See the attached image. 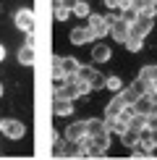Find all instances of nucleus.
<instances>
[{
  "label": "nucleus",
  "mask_w": 157,
  "mask_h": 160,
  "mask_svg": "<svg viewBox=\"0 0 157 160\" xmlns=\"http://www.w3.org/2000/svg\"><path fill=\"white\" fill-rule=\"evenodd\" d=\"M157 147V129H152V150Z\"/></svg>",
  "instance_id": "a878e982"
},
{
  "label": "nucleus",
  "mask_w": 157,
  "mask_h": 160,
  "mask_svg": "<svg viewBox=\"0 0 157 160\" xmlns=\"http://www.w3.org/2000/svg\"><path fill=\"white\" fill-rule=\"evenodd\" d=\"M118 95L123 97V102H126V105H134L136 100H139V95H136V89H134V87H126V89H121Z\"/></svg>",
  "instance_id": "f3484780"
},
{
  "label": "nucleus",
  "mask_w": 157,
  "mask_h": 160,
  "mask_svg": "<svg viewBox=\"0 0 157 160\" xmlns=\"http://www.w3.org/2000/svg\"><path fill=\"white\" fill-rule=\"evenodd\" d=\"M34 13H31L29 8H21V11H16V26L21 32H26V34H29V32H34Z\"/></svg>",
  "instance_id": "423d86ee"
},
{
  "label": "nucleus",
  "mask_w": 157,
  "mask_h": 160,
  "mask_svg": "<svg viewBox=\"0 0 157 160\" xmlns=\"http://www.w3.org/2000/svg\"><path fill=\"white\" fill-rule=\"evenodd\" d=\"M102 131H110L107 129V121H100V118H89V121H87V134L89 137L102 134Z\"/></svg>",
  "instance_id": "ddd939ff"
},
{
  "label": "nucleus",
  "mask_w": 157,
  "mask_h": 160,
  "mask_svg": "<svg viewBox=\"0 0 157 160\" xmlns=\"http://www.w3.org/2000/svg\"><path fill=\"white\" fill-rule=\"evenodd\" d=\"M110 21L113 16H105V13H89V29L94 37H107L110 34Z\"/></svg>",
  "instance_id": "f03ea898"
},
{
  "label": "nucleus",
  "mask_w": 157,
  "mask_h": 160,
  "mask_svg": "<svg viewBox=\"0 0 157 160\" xmlns=\"http://www.w3.org/2000/svg\"><path fill=\"white\" fill-rule=\"evenodd\" d=\"M34 61H37L34 45H26L24 42V48H18V63H21V66H34Z\"/></svg>",
  "instance_id": "9d476101"
},
{
  "label": "nucleus",
  "mask_w": 157,
  "mask_h": 160,
  "mask_svg": "<svg viewBox=\"0 0 157 160\" xmlns=\"http://www.w3.org/2000/svg\"><path fill=\"white\" fill-rule=\"evenodd\" d=\"M139 76H141V79H147V82H157V63L144 66V68L139 71Z\"/></svg>",
  "instance_id": "a211bd4d"
},
{
  "label": "nucleus",
  "mask_w": 157,
  "mask_h": 160,
  "mask_svg": "<svg viewBox=\"0 0 157 160\" xmlns=\"http://www.w3.org/2000/svg\"><path fill=\"white\" fill-rule=\"evenodd\" d=\"M123 105H126V102H123V97H121V95H115V97L107 102V108H105V118H113V116H118V113L123 110Z\"/></svg>",
  "instance_id": "4468645a"
},
{
  "label": "nucleus",
  "mask_w": 157,
  "mask_h": 160,
  "mask_svg": "<svg viewBox=\"0 0 157 160\" xmlns=\"http://www.w3.org/2000/svg\"><path fill=\"white\" fill-rule=\"evenodd\" d=\"M78 76H81L92 89H105V76L97 68H92V66H81V68H78Z\"/></svg>",
  "instance_id": "20e7f679"
},
{
  "label": "nucleus",
  "mask_w": 157,
  "mask_h": 160,
  "mask_svg": "<svg viewBox=\"0 0 157 160\" xmlns=\"http://www.w3.org/2000/svg\"><path fill=\"white\" fill-rule=\"evenodd\" d=\"M0 131L8 139H21L26 129H24L21 121H16V118H3V121H0Z\"/></svg>",
  "instance_id": "39448f33"
},
{
  "label": "nucleus",
  "mask_w": 157,
  "mask_h": 160,
  "mask_svg": "<svg viewBox=\"0 0 157 160\" xmlns=\"http://www.w3.org/2000/svg\"><path fill=\"white\" fill-rule=\"evenodd\" d=\"M52 113L55 116H71L74 113V100H65V97H58L52 100Z\"/></svg>",
  "instance_id": "1a4fd4ad"
},
{
  "label": "nucleus",
  "mask_w": 157,
  "mask_h": 160,
  "mask_svg": "<svg viewBox=\"0 0 157 160\" xmlns=\"http://www.w3.org/2000/svg\"><path fill=\"white\" fill-rule=\"evenodd\" d=\"M92 58H94L97 63H107L110 58H113V52H110L107 45H94V48H92Z\"/></svg>",
  "instance_id": "f8f14e48"
},
{
  "label": "nucleus",
  "mask_w": 157,
  "mask_h": 160,
  "mask_svg": "<svg viewBox=\"0 0 157 160\" xmlns=\"http://www.w3.org/2000/svg\"><path fill=\"white\" fill-rule=\"evenodd\" d=\"M81 137H87V121H74L65 129V139L68 142H78Z\"/></svg>",
  "instance_id": "6e6552de"
},
{
  "label": "nucleus",
  "mask_w": 157,
  "mask_h": 160,
  "mask_svg": "<svg viewBox=\"0 0 157 160\" xmlns=\"http://www.w3.org/2000/svg\"><path fill=\"white\" fill-rule=\"evenodd\" d=\"M155 116H157V108H155Z\"/></svg>",
  "instance_id": "c756f323"
},
{
  "label": "nucleus",
  "mask_w": 157,
  "mask_h": 160,
  "mask_svg": "<svg viewBox=\"0 0 157 160\" xmlns=\"http://www.w3.org/2000/svg\"><path fill=\"white\" fill-rule=\"evenodd\" d=\"M0 97H3V84H0Z\"/></svg>",
  "instance_id": "c85d7f7f"
},
{
  "label": "nucleus",
  "mask_w": 157,
  "mask_h": 160,
  "mask_svg": "<svg viewBox=\"0 0 157 160\" xmlns=\"http://www.w3.org/2000/svg\"><path fill=\"white\" fill-rule=\"evenodd\" d=\"M60 3H63V5H65V8H68V11H71V8H74V5L78 3V0H60Z\"/></svg>",
  "instance_id": "393cba45"
},
{
  "label": "nucleus",
  "mask_w": 157,
  "mask_h": 160,
  "mask_svg": "<svg viewBox=\"0 0 157 160\" xmlns=\"http://www.w3.org/2000/svg\"><path fill=\"white\" fill-rule=\"evenodd\" d=\"M121 142L126 144V147H139V131H134V129H126L121 134Z\"/></svg>",
  "instance_id": "2eb2a0df"
},
{
  "label": "nucleus",
  "mask_w": 157,
  "mask_h": 160,
  "mask_svg": "<svg viewBox=\"0 0 157 160\" xmlns=\"http://www.w3.org/2000/svg\"><path fill=\"white\" fill-rule=\"evenodd\" d=\"M136 13H139V11H136L134 5H128V8H123V18H126V21H134Z\"/></svg>",
  "instance_id": "5701e85b"
},
{
  "label": "nucleus",
  "mask_w": 157,
  "mask_h": 160,
  "mask_svg": "<svg viewBox=\"0 0 157 160\" xmlns=\"http://www.w3.org/2000/svg\"><path fill=\"white\" fill-rule=\"evenodd\" d=\"M3 58H5V48L0 45V63H3Z\"/></svg>",
  "instance_id": "bb28decb"
},
{
  "label": "nucleus",
  "mask_w": 157,
  "mask_h": 160,
  "mask_svg": "<svg viewBox=\"0 0 157 160\" xmlns=\"http://www.w3.org/2000/svg\"><path fill=\"white\" fill-rule=\"evenodd\" d=\"M128 32H131V21H126L123 16H113V21H110V37H113L115 42L126 45Z\"/></svg>",
  "instance_id": "7ed1b4c3"
},
{
  "label": "nucleus",
  "mask_w": 157,
  "mask_h": 160,
  "mask_svg": "<svg viewBox=\"0 0 157 160\" xmlns=\"http://www.w3.org/2000/svg\"><path fill=\"white\" fill-rule=\"evenodd\" d=\"M152 92H155V95H157V82H152Z\"/></svg>",
  "instance_id": "cd10ccee"
},
{
  "label": "nucleus",
  "mask_w": 157,
  "mask_h": 160,
  "mask_svg": "<svg viewBox=\"0 0 157 160\" xmlns=\"http://www.w3.org/2000/svg\"><path fill=\"white\" fill-rule=\"evenodd\" d=\"M68 37H71V42H74V45H87V42L94 39V34H92L89 26H76V29H71Z\"/></svg>",
  "instance_id": "0eeeda50"
},
{
  "label": "nucleus",
  "mask_w": 157,
  "mask_h": 160,
  "mask_svg": "<svg viewBox=\"0 0 157 160\" xmlns=\"http://www.w3.org/2000/svg\"><path fill=\"white\" fill-rule=\"evenodd\" d=\"M105 87H107L110 92H121L123 89V82L118 76H107V79H105Z\"/></svg>",
  "instance_id": "4be33fe9"
},
{
  "label": "nucleus",
  "mask_w": 157,
  "mask_h": 160,
  "mask_svg": "<svg viewBox=\"0 0 157 160\" xmlns=\"http://www.w3.org/2000/svg\"><path fill=\"white\" fill-rule=\"evenodd\" d=\"M147 129H157V116H155V113L147 116Z\"/></svg>",
  "instance_id": "b1692460"
},
{
  "label": "nucleus",
  "mask_w": 157,
  "mask_h": 160,
  "mask_svg": "<svg viewBox=\"0 0 157 160\" xmlns=\"http://www.w3.org/2000/svg\"><path fill=\"white\" fill-rule=\"evenodd\" d=\"M71 13H74V16H89V3H87V0H78V3L74 5V8H71Z\"/></svg>",
  "instance_id": "aec40b11"
},
{
  "label": "nucleus",
  "mask_w": 157,
  "mask_h": 160,
  "mask_svg": "<svg viewBox=\"0 0 157 160\" xmlns=\"http://www.w3.org/2000/svg\"><path fill=\"white\" fill-rule=\"evenodd\" d=\"M60 68H63L65 76H74V74H78L81 63H78L76 58H71V55H60Z\"/></svg>",
  "instance_id": "9b49d317"
},
{
  "label": "nucleus",
  "mask_w": 157,
  "mask_h": 160,
  "mask_svg": "<svg viewBox=\"0 0 157 160\" xmlns=\"http://www.w3.org/2000/svg\"><path fill=\"white\" fill-rule=\"evenodd\" d=\"M84 142H87V150L89 155H105L110 147V131H102V134H94V137H84Z\"/></svg>",
  "instance_id": "f257e3e1"
},
{
  "label": "nucleus",
  "mask_w": 157,
  "mask_h": 160,
  "mask_svg": "<svg viewBox=\"0 0 157 160\" xmlns=\"http://www.w3.org/2000/svg\"><path fill=\"white\" fill-rule=\"evenodd\" d=\"M55 18H58V21H65V18H71V11L65 8L60 0H55Z\"/></svg>",
  "instance_id": "412c9836"
},
{
  "label": "nucleus",
  "mask_w": 157,
  "mask_h": 160,
  "mask_svg": "<svg viewBox=\"0 0 157 160\" xmlns=\"http://www.w3.org/2000/svg\"><path fill=\"white\" fill-rule=\"evenodd\" d=\"M141 45H144V37L128 34V39H126V48H128L131 52H139V50H141Z\"/></svg>",
  "instance_id": "6ab92c4d"
},
{
  "label": "nucleus",
  "mask_w": 157,
  "mask_h": 160,
  "mask_svg": "<svg viewBox=\"0 0 157 160\" xmlns=\"http://www.w3.org/2000/svg\"><path fill=\"white\" fill-rule=\"evenodd\" d=\"M144 126H147V116H144V113H134V116H131V121H128V129L141 131Z\"/></svg>",
  "instance_id": "dca6fc26"
}]
</instances>
